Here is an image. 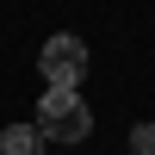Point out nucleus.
<instances>
[{
	"label": "nucleus",
	"mask_w": 155,
	"mask_h": 155,
	"mask_svg": "<svg viewBox=\"0 0 155 155\" xmlns=\"http://www.w3.org/2000/svg\"><path fill=\"white\" fill-rule=\"evenodd\" d=\"M44 143L50 137L37 130V124H6V130H0V155H44Z\"/></svg>",
	"instance_id": "nucleus-3"
},
{
	"label": "nucleus",
	"mask_w": 155,
	"mask_h": 155,
	"mask_svg": "<svg viewBox=\"0 0 155 155\" xmlns=\"http://www.w3.org/2000/svg\"><path fill=\"white\" fill-rule=\"evenodd\" d=\"M130 155H155V124H137L130 130Z\"/></svg>",
	"instance_id": "nucleus-4"
},
{
	"label": "nucleus",
	"mask_w": 155,
	"mask_h": 155,
	"mask_svg": "<svg viewBox=\"0 0 155 155\" xmlns=\"http://www.w3.org/2000/svg\"><path fill=\"white\" fill-rule=\"evenodd\" d=\"M31 124L50 137V143H87V137H93V112H87L81 87H44Z\"/></svg>",
	"instance_id": "nucleus-1"
},
{
	"label": "nucleus",
	"mask_w": 155,
	"mask_h": 155,
	"mask_svg": "<svg viewBox=\"0 0 155 155\" xmlns=\"http://www.w3.org/2000/svg\"><path fill=\"white\" fill-rule=\"evenodd\" d=\"M37 68H44V81H50V87H81V74H87V44H81L74 31L44 37V50H37Z\"/></svg>",
	"instance_id": "nucleus-2"
}]
</instances>
